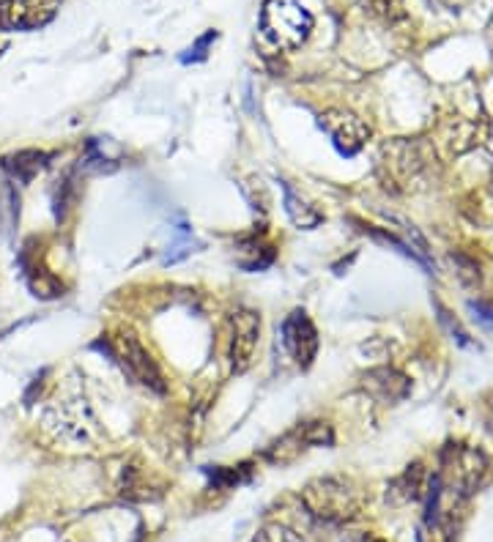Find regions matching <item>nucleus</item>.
<instances>
[{
  "instance_id": "obj_2",
  "label": "nucleus",
  "mask_w": 493,
  "mask_h": 542,
  "mask_svg": "<svg viewBox=\"0 0 493 542\" xmlns=\"http://www.w3.org/2000/svg\"><path fill=\"white\" fill-rule=\"evenodd\" d=\"M302 504L315 521L351 523L362 512V493L354 482L343 477H318L302 488Z\"/></svg>"
},
{
  "instance_id": "obj_13",
  "label": "nucleus",
  "mask_w": 493,
  "mask_h": 542,
  "mask_svg": "<svg viewBox=\"0 0 493 542\" xmlns=\"http://www.w3.org/2000/svg\"><path fill=\"white\" fill-rule=\"evenodd\" d=\"M283 192H285V214H288V219L294 222L296 228L313 230L324 222V214L315 209L305 195H299L288 181H283Z\"/></svg>"
},
{
  "instance_id": "obj_7",
  "label": "nucleus",
  "mask_w": 493,
  "mask_h": 542,
  "mask_svg": "<svg viewBox=\"0 0 493 542\" xmlns=\"http://www.w3.org/2000/svg\"><path fill=\"white\" fill-rule=\"evenodd\" d=\"M318 126L332 137V146L343 157H357L370 137V126L348 110H324L318 115Z\"/></svg>"
},
{
  "instance_id": "obj_1",
  "label": "nucleus",
  "mask_w": 493,
  "mask_h": 542,
  "mask_svg": "<svg viewBox=\"0 0 493 542\" xmlns=\"http://www.w3.org/2000/svg\"><path fill=\"white\" fill-rule=\"evenodd\" d=\"M261 39L277 53H294L313 31V14L299 0H266L258 20Z\"/></svg>"
},
{
  "instance_id": "obj_8",
  "label": "nucleus",
  "mask_w": 493,
  "mask_h": 542,
  "mask_svg": "<svg viewBox=\"0 0 493 542\" xmlns=\"http://www.w3.org/2000/svg\"><path fill=\"white\" fill-rule=\"evenodd\" d=\"M63 0H0L3 31H36L53 20Z\"/></svg>"
},
{
  "instance_id": "obj_5",
  "label": "nucleus",
  "mask_w": 493,
  "mask_h": 542,
  "mask_svg": "<svg viewBox=\"0 0 493 542\" xmlns=\"http://www.w3.org/2000/svg\"><path fill=\"white\" fill-rule=\"evenodd\" d=\"M444 477L452 488L461 493H474L488 477V458L483 449L466 447V444H450L444 449Z\"/></svg>"
},
{
  "instance_id": "obj_16",
  "label": "nucleus",
  "mask_w": 493,
  "mask_h": 542,
  "mask_svg": "<svg viewBox=\"0 0 493 542\" xmlns=\"http://www.w3.org/2000/svg\"><path fill=\"white\" fill-rule=\"evenodd\" d=\"M252 542H305V537L285 523H266L261 532L252 537Z\"/></svg>"
},
{
  "instance_id": "obj_19",
  "label": "nucleus",
  "mask_w": 493,
  "mask_h": 542,
  "mask_svg": "<svg viewBox=\"0 0 493 542\" xmlns=\"http://www.w3.org/2000/svg\"><path fill=\"white\" fill-rule=\"evenodd\" d=\"M436 3H439V6H444V9H450V11H461V9H466L472 0H436Z\"/></svg>"
},
{
  "instance_id": "obj_10",
  "label": "nucleus",
  "mask_w": 493,
  "mask_h": 542,
  "mask_svg": "<svg viewBox=\"0 0 493 542\" xmlns=\"http://www.w3.org/2000/svg\"><path fill=\"white\" fill-rule=\"evenodd\" d=\"M280 337H283V345L288 356L294 359L296 365L307 370L313 365L315 356H318V332H315L313 321L305 310H294L283 321V329H280Z\"/></svg>"
},
{
  "instance_id": "obj_11",
  "label": "nucleus",
  "mask_w": 493,
  "mask_h": 542,
  "mask_svg": "<svg viewBox=\"0 0 493 542\" xmlns=\"http://www.w3.org/2000/svg\"><path fill=\"white\" fill-rule=\"evenodd\" d=\"M362 389L378 403H400L409 397L411 381L395 367H373L362 376Z\"/></svg>"
},
{
  "instance_id": "obj_14",
  "label": "nucleus",
  "mask_w": 493,
  "mask_h": 542,
  "mask_svg": "<svg viewBox=\"0 0 493 542\" xmlns=\"http://www.w3.org/2000/svg\"><path fill=\"white\" fill-rule=\"evenodd\" d=\"M206 474L211 477V485L220 490H233L244 485V482H250L252 471L247 463L242 466H233V469H225V466H214V469H206Z\"/></svg>"
},
{
  "instance_id": "obj_18",
  "label": "nucleus",
  "mask_w": 493,
  "mask_h": 542,
  "mask_svg": "<svg viewBox=\"0 0 493 542\" xmlns=\"http://www.w3.org/2000/svg\"><path fill=\"white\" fill-rule=\"evenodd\" d=\"M469 310H472L477 321H483L485 326H493V304L469 302Z\"/></svg>"
},
{
  "instance_id": "obj_3",
  "label": "nucleus",
  "mask_w": 493,
  "mask_h": 542,
  "mask_svg": "<svg viewBox=\"0 0 493 542\" xmlns=\"http://www.w3.org/2000/svg\"><path fill=\"white\" fill-rule=\"evenodd\" d=\"M107 351L116 359L118 367L124 370V376H129L135 384L146 386L148 392H157V395H165V378H162V370L157 367V362L151 359V354L146 351V345L140 343L132 329H118L110 340H107Z\"/></svg>"
},
{
  "instance_id": "obj_6",
  "label": "nucleus",
  "mask_w": 493,
  "mask_h": 542,
  "mask_svg": "<svg viewBox=\"0 0 493 542\" xmlns=\"http://www.w3.org/2000/svg\"><path fill=\"white\" fill-rule=\"evenodd\" d=\"M425 165H428L425 146L414 143V140H395L381 151V170H387V176H384L387 187L392 184L398 189L403 184H411L414 178L420 176Z\"/></svg>"
},
{
  "instance_id": "obj_9",
  "label": "nucleus",
  "mask_w": 493,
  "mask_h": 542,
  "mask_svg": "<svg viewBox=\"0 0 493 542\" xmlns=\"http://www.w3.org/2000/svg\"><path fill=\"white\" fill-rule=\"evenodd\" d=\"M261 343V315L252 310H236L231 315V370H250Z\"/></svg>"
},
{
  "instance_id": "obj_17",
  "label": "nucleus",
  "mask_w": 493,
  "mask_h": 542,
  "mask_svg": "<svg viewBox=\"0 0 493 542\" xmlns=\"http://www.w3.org/2000/svg\"><path fill=\"white\" fill-rule=\"evenodd\" d=\"M217 36H220V33H217V31L203 33V36H200L198 42H195V44H192V47H189L187 55H181V61H184V63H198V61H203V58H206V50H209V44L217 42Z\"/></svg>"
},
{
  "instance_id": "obj_15",
  "label": "nucleus",
  "mask_w": 493,
  "mask_h": 542,
  "mask_svg": "<svg viewBox=\"0 0 493 542\" xmlns=\"http://www.w3.org/2000/svg\"><path fill=\"white\" fill-rule=\"evenodd\" d=\"M74 176L77 173H66V176L55 184V192H53V211H55V219L61 222L63 217H66V211L72 209L74 198H77V184H74Z\"/></svg>"
},
{
  "instance_id": "obj_12",
  "label": "nucleus",
  "mask_w": 493,
  "mask_h": 542,
  "mask_svg": "<svg viewBox=\"0 0 493 542\" xmlns=\"http://www.w3.org/2000/svg\"><path fill=\"white\" fill-rule=\"evenodd\" d=\"M53 151H39V148H22L17 154H9L3 159V170L20 184H31L33 178L42 173L44 167L53 162Z\"/></svg>"
},
{
  "instance_id": "obj_4",
  "label": "nucleus",
  "mask_w": 493,
  "mask_h": 542,
  "mask_svg": "<svg viewBox=\"0 0 493 542\" xmlns=\"http://www.w3.org/2000/svg\"><path fill=\"white\" fill-rule=\"evenodd\" d=\"M332 444H335V433L326 422H302V425L283 433L277 441H272L263 452V458L274 466H288V463L302 458L307 449L332 447Z\"/></svg>"
}]
</instances>
